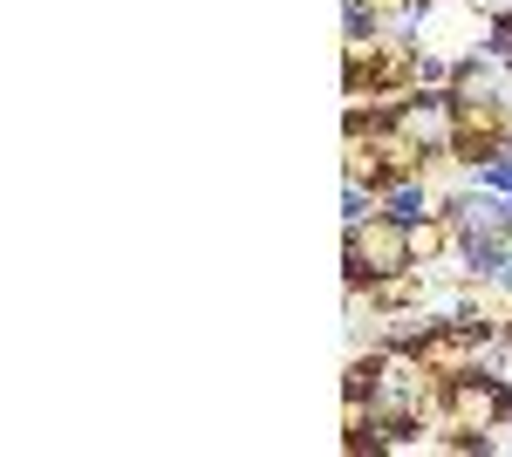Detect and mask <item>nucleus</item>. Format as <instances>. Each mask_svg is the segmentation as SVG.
Listing matches in <instances>:
<instances>
[{
    "label": "nucleus",
    "mask_w": 512,
    "mask_h": 457,
    "mask_svg": "<svg viewBox=\"0 0 512 457\" xmlns=\"http://www.w3.org/2000/svg\"><path fill=\"white\" fill-rule=\"evenodd\" d=\"M478 185H485V191H499V198H512V151L485 157V171H478Z\"/></svg>",
    "instance_id": "4"
},
{
    "label": "nucleus",
    "mask_w": 512,
    "mask_h": 457,
    "mask_svg": "<svg viewBox=\"0 0 512 457\" xmlns=\"http://www.w3.org/2000/svg\"><path fill=\"white\" fill-rule=\"evenodd\" d=\"M417 226H403V219H362L349 226V280H396L403 267H417Z\"/></svg>",
    "instance_id": "1"
},
{
    "label": "nucleus",
    "mask_w": 512,
    "mask_h": 457,
    "mask_svg": "<svg viewBox=\"0 0 512 457\" xmlns=\"http://www.w3.org/2000/svg\"><path fill=\"white\" fill-rule=\"evenodd\" d=\"M390 219H403V226H424V191H417V185H396V191H390Z\"/></svg>",
    "instance_id": "3"
},
{
    "label": "nucleus",
    "mask_w": 512,
    "mask_h": 457,
    "mask_svg": "<svg viewBox=\"0 0 512 457\" xmlns=\"http://www.w3.org/2000/svg\"><path fill=\"white\" fill-rule=\"evenodd\" d=\"M499 7H506V0H499Z\"/></svg>",
    "instance_id": "8"
},
{
    "label": "nucleus",
    "mask_w": 512,
    "mask_h": 457,
    "mask_svg": "<svg viewBox=\"0 0 512 457\" xmlns=\"http://www.w3.org/2000/svg\"><path fill=\"white\" fill-rule=\"evenodd\" d=\"M499 280H506V287H512V253H506V267H499Z\"/></svg>",
    "instance_id": "7"
},
{
    "label": "nucleus",
    "mask_w": 512,
    "mask_h": 457,
    "mask_svg": "<svg viewBox=\"0 0 512 457\" xmlns=\"http://www.w3.org/2000/svg\"><path fill=\"white\" fill-rule=\"evenodd\" d=\"M451 410L465 430H485V423L512 417V389L499 376H451Z\"/></svg>",
    "instance_id": "2"
},
{
    "label": "nucleus",
    "mask_w": 512,
    "mask_h": 457,
    "mask_svg": "<svg viewBox=\"0 0 512 457\" xmlns=\"http://www.w3.org/2000/svg\"><path fill=\"white\" fill-rule=\"evenodd\" d=\"M362 35H376V14L362 0H349V41H362Z\"/></svg>",
    "instance_id": "6"
},
{
    "label": "nucleus",
    "mask_w": 512,
    "mask_h": 457,
    "mask_svg": "<svg viewBox=\"0 0 512 457\" xmlns=\"http://www.w3.org/2000/svg\"><path fill=\"white\" fill-rule=\"evenodd\" d=\"M342 219H349V226H362V219H369V198H362V185H355V178H349V191H342Z\"/></svg>",
    "instance_id": "5"
}]
</instances>
